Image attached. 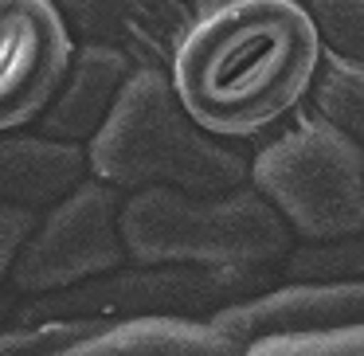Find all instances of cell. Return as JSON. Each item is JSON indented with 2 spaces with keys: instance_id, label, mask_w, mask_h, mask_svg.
Here are the masks:
<instances>
[{
  "instance_id": "ba28073f",
  "label": "cell",
  "mask_w": 364,
  "mask_h": 356,
  "mask_svg": "<svg viewBox=\"0 0 364 356\" xmlns=\"http://www.w3.org/2000/svg\"><path fill=\"white\" fill-rule=\"evenodd\" d=\"M215 329L251 345L274 333H321V329H364V278H321V282H286L259 298L235 301L212 317Z\"/></svg>"
},
{
  "instance_id": "2e32d148",
  "label": "cell",
  "mask_w": 364,
  "mask_h": 356,
  "mask_svg": "<svg viewBox=\"0 0 364 356\" xmlns=\"http://www.w3.org/2000/svg\"><path fill=\"white\" fill-rule=\"evenodd\" d=\"M243 356H364V329L274 333L243 348Z\"/></svg>"
},
{
  "instance_id": "52a82bcc",
  "label": "cell",
  "mask_w": 364,
  "mask_h": 356,
  "mask_svg": "<svg viewBox=\"0 0 364 356\" xmlns=\"http://www.w3.org/2000/svg\"><path fill=\"white\" fill-rule=\"evenodd\" d=\"M79 43L55 0H0V129L43 118L75 67Z\"/></svg>"
},
{
  "instance_id": "7c38bea8",
  "label": "cell",
  "mask_w": 364,
  "mask_h": 356,
  "mask_svg": "<svg viewBox=\"0 0 364 356\" xmlns=\"http://www.w3.org/2000/svg\"><path fill=\"white\" fill-rule=\"evenodd\" d=\"M247 345L196 317H134L110 321L59 356H243Z\"/></svg>"
},
{
  "instance_id": "30bf717a",
  "label": "cell",
  "mask_w": 364,
  "mask_h": 356,
  "mask_svg": "<svg viewBox=\"0 0 364 356\" xmlns=\"http://www.w3.org/2000/svg\"><path fill=\"white\" fill-rule=\"evenodd\" d=\"M134 75L137 63L126 51L102 48V43H79V55H75V67L67 75L63 90L43 110L36 129L48 137H59V141L90 145L110 122V114L118 110Z\"/></svg>"
},
{
  "instance_id": "5bb4252c",
  "label": "cell",
  "mask_w": 364,
  "mask_h": 356,
  "mask_svg": "<svg viewBox=\"0 0 364 356\" xmlns=\"http://www.w3.org/2000/svg\"><path fill=\"white\" fill-rule=\"evenodd\" d=\"M110 321L87 317H55V321H4L0 356H59L63 348L87 340L90 333L106 329Z\"/></svg>"
},
{
  "instance_id": "e0dca14e",
  "label": "cell",
  "mask_w": 364,
  "mask_h": 356,
  "mask_svg": "<svg viewBox=\"0 0 364 356\" xmlns=\"http://www.w3.org/2000/svg\"><path fill=\"white\" fill-rule=\"evenodd\" d=\"M329 55L364 63V0H306Z\"/></svg>"
},
{
  "instance_id": "9a60e30c",
  "label": "cell",
  "mask_w": 364,
  "mask_h": 356,
  "mask_svg": "<svg viewBox=\"0 0 364 356\" xmlns=\"http://www.w3.org/2000/svg\"><path fill=\"white\" fill-rule=\"evenodd\" d=\"M290 282H321V278H364V235L341 243H301L286 262Z\"/></svg>"
},
{
  "instance_id": "3957f363",
  "label": "cell",
  "mask_w": 364,
  "mask_h": 356,
  "mask_svg": "<svg viewBox=\"0 0 364 356\" xmlns=\"http://www.w3.org/2000/svg\"><path fill=\"white\" fill-rule=\"evenodd\" d=\"M129 262L141 266L274 270L298 251V235L255 184L220 196L181 188L129 192L122 207Z\"/></svg>"
},
{
  "instance_id": "4fadbf2b",
  "label": "cell",
  "mask_w": 364,
  "mask_h": 356,
  "mask_svg": "<svg viewBox=\"0 0 364 356\" xmlns=\"http://www.w3.org/2000/svg\"><path fill=\"white\" fill-rule=\"evenodd\" d=\"M306 110L364 145V63L325 51Z\"/></svg>"
},
{
  "instance_id": "9c48e42d",
  "label": "cell",
  "mask_w": 364,
  "mask_h": 356,
  "mask_svg": "<svg viewBox=\"0 0 364 356\" xmlns=\"http://www.w3.org/2000/svg\"><path fill=\"white\" fill-rule=\"evenodd\" d=\"M79 43L118 48L137 67H168L196 12L184 0H55Z\"/></svg>"
},
{
  "instance_id": "6da1fadb",
  "label": "cell",
  "mask_w": 364,
  "mask_h": 356,
  "mask_svg": "<svg viewBox=\"0 0 364 356\" xmlns=\"http://www.w3.org/2000/svg\"><path fill=\"white\" fill-rule=\"evenodd\" d=\"M325 43L306 0H220L168 63L184 110L223 141H267L309 106Z\"/></svg>"
},
{
  "instance_id": "ac0fdd59",
  "label": "cell",
  "mask_w": 364,
  "mask_h": 356,
  "mask_svg": "<svg viewBox=\"0 0 364 356\" xmlns=\"http://www.w3.org/2000/svg\"><path fill=\"white\" fill-rule=\"evenodd\" d=\"M43 212L36 207H20V204H4L0 207V274L9 278V270L16 266V259L28 251L32 235L40 231Z\"/></svg>"
},
{
  "instance_id": "5b68a950",
  "label": "cell",
  "mask_w": 364,
  "mask_h": 356,
  "mask_svg": "<svg viewBox=\"0 0 364 356\" xmlns=\"http://www.w3.org/2000/svg\"><path fill=\"white\" fill-rule=\"evenodd\" d=\"M274 270H208V266H122L95 282L59 293H40L16 306L9 321H134V317H196L212 321L235 301L274 290Z\"/></svg>"
},
{
  "instance_id": "7a4b0ae2",
  "label": "cell",
  "mask_w": 364,
  "mask_h": 356,
  "mask_svg": "<svg viewBox=\"0 0 364 356\" xmlns=\"http://www.w3.org/2000/svg\"><path fill=\"white\" fill-rule=\"evenodd\" d=\"M243 141L208 134L176 95L168 67H137L118 110L90 141V173L129 196L141 188H181L220 196L251 184Z\"/></svg>"
},
{
  "instance_id": "8fae6325",
  "label": "cell",
  "mask_w": 364,
  "mask_h": 356,
  "mask_svg": "<svg viewBox=\"0 0 364 356\" xmlns=\"http://www.w3.org/2000/svg\"><path fill=\"white\" fill-rule=\"evenodd\" d=\"M90 145L16 129L0 141V200L51 212L90 180Z\"/></svg>"
},
{
  "instance_id": "8992f818",
  "label": "cell",
  "mask_w": 364,
  "mask_h": 356,
  "mask_svg": "<svg viewBox=\"0 0 364 356\" xmlns=\"http://www.w3.org/2000/svg\"><path fill=\"white\" fill-rule=\"evenodd\" d=\"M122 207H126V192L90 176L63 204L43 212L40 231L4 278L9 293L16 290L24 298H40L122 270L129 262Z\"/></svg>"
},
{
  "instance_id": "d6986e66",
  "label": "cell",
  "mask_w": 364,
  "mask_h": 356,
  "mask_svg": "<svg viewBox=\"0 0 364 356\" xmlns=\"http://www.w3.org/2000/svg\"><path fill=\"white\" fill-rule=\"evenodd\" d=\"M192 12H204V9H212V4H220V0H184Z\"/></svg>"
},
{
  "instance_id": "277c9868",
  "label": "cell",
  "mask_w": 364,
  "mask_h": 356,
  "mask_svg": "<svg viewBox=\"0 0 364 356\" xmlns=\"http://www.w3.org/2000/svg\"><path fill=\"white\" fill-rule=\"evenodd\" d=\"M251 184L282 212L298 243L364 235V145L309 110L255 149Z\"/></svg>"
}]
</instances>
